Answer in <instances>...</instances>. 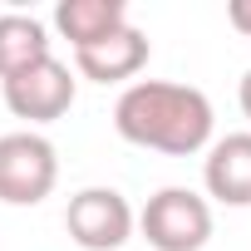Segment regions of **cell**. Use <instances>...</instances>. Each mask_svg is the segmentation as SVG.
Listing matches in <instances>:
<instances>
[{
  "mask_svg": "<svg viewBox=\"0 0 251 251\" xmlns=\"http://www.w3.org/2000/svg\"><path fill=\"white\" fill-rule=\"evenodd\" d=\"M113 128L133 148H153V153H168V158H192V153L212 148L217 113H212V99L192 84L138 79L118 94Z\"/></svg>",
  "mask_w": 251,
  "mask_h": 251,
  "instance_id": "6da1fadb",
  "label": "cell"
},
{
  "mask_svg": "<svg viewBox=\"0 0 251 251\" xmlns=\"http://www.w3.org/2000/svg\"><path fill=\"white\" fill-rule=\"evenodd\" d=\"M138 231L153 251H202L212 241V202L192 187H158L138 212Z\"/></svg>",
  "mask_w": 251,
  "mask_h": 251,
  "instance_id": "7a4b0ae2",
  "label": "cell"
},
{
  "mask_svg": "<svg viewBox=\"0 0 251 251\" xmlns=\"http://www.w3.org/2000/svg\"><path fill=\"white\" fill-rule=\"evenodd\" d=\"M59 182V153L45 133L20 128L0 133V202L5 207H40Z\"/></svg>",
  "mask_w": 251,
  "mask_h": 251,
  "instance_id": "3957f363",
  "label": "cell"
},
{
  "mask_svg": "<svg viewBox=\"0 0 251 251\" xmlns=\"http://www.w3.org/2000/svg\"><path fill=\"white\" fill-rule=\"evenodd\" d=\"M64 231L84 251H118L138 231V212L128 207V197L118 187H84L64 207Z\"/></svg>",
  "mask_w": 251,
  "mask_h": 251,
  "instance_id": "277c9868",
  "label": "cell"
},
{
  "mask_svg": "<svg viewBox=\"0 0 251 251\" xmlns=\"http://www.w3.org/2000/svg\"><path fill=\"white\" fill-rule=\"evenodd\" d=\"M0 94H5V108L25 123H54L74 108V94H79V79L69 74V64H59L54 54L35 59L30 69L0 79Z\"/></svg>",
  "mask_w": 251,
  "mask_h": 251,
  "instance_id": "5b68a950",
  "label": "cell"
},
{
  "mask_svg": "<svg viewBox=\"0 0 251 251\" xmlns=\"http://www.w3.org/2000/svg\"><path fill=\"white\" fill-rule=\"evenodd\" d=\"M202 187L222 207H251V133H226L207 148Z\"/></svg>",
  "mask_w": 251,
  "mask_h": 251,
  "instance_id": "8992f818",
  "label": "cell"
},
{
  "mask_svg": "<svg viewBox=\"0 0 251 251\" xmlns=\"http://www.w3.org/2000/svg\"><path fill=\"white\" fill-rule=\"evenodd\" d=\"M143 64H148V35L133 30V25L113 30L108 40H99L89 50H74V69L84 79H94V84H123V79H133Z\"/></svg>",
  "mask_w": 251,
  "mask_h": 251,
  "instance_id": "52a82bcc",
  "label": "cell"
},
{
  "mask_svg": "<svg viewBox=\"0 0 251 251\" xmlns=\"http://www.w3.org/2000/svg\"><path fill=\"white\" fill-rule=\"evenodd\" d=\"M123 25H128V5L123 0H59L54 5V30L74 50H89Z\"/></svg>",
  "mask_w": 251,
  "mask_h": 251,
  "instance_id": "ba28073f",
  "label": "cell"
},
{
  "mask_svg": "<svg viewBox=\"0 0 251 251\" xmlns=\"http://www.w3.org/2000/svg\"><path fill=\"white\" fill-rule=\"evenodd\" d=\"M45 54H50V30H45V20L20 15V10L0 15V79L30 69V64L45 59Z\"/></svg>",
  "mask_w": 251,
  "mask_h": 251,
  "instance_id": "9c48e42d",
  "label": "cell"
},
{
  "mask_svg": "<svg viewBox=\"0 0 251 251\" xmlns=\"http://www.w3.org/2000/svg\"><path fill=\"white\" fill-rule=\"evenodd\" d=\"M226 20H231V30H236V35H246V40H251V0H231V5H226Z\"/></svg>",
  "mask_w": 251,
  "mask_h": 251,
  "instance_id": "30bf717a",
  "label": "cell"
},
{
  "mask_svg": "<svg viewBox=\"0 0 251 251\" xmlns=\"http://www.w3.org/2000/svg\"><path fill=\"white\" fill-rule=\"evenodd\" d=\"M236 103H241V113L251 118V69L241 74V84H236Z\"/></svg>",
  "mask_w": 251,
  "mask_h": 251,
  "instance_id": "8fae6325",
  "label": "cell"
}]
</instances>
